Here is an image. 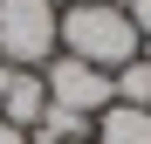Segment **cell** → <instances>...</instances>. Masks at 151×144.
<instances>
[{
	"instance_id": "obj_2",
	"label": "cell",
	"mask_w": 151,
	"mask_h": 144,
	"mask_svg": "<svg viewBox=\"0 0 151 144\" xmlns=\"http://www.w3.org/2000/svg\"><path fill=\"white\" fill-rule=\"evenodd\" d=\"M62 48V0H0V62L41 69Z\"/></svg>"
},
{
	"instance_id": "obj_7",
	"label": "cell",
	"mask_w": 151,
	"mask_h": 144,
	"mask_svg": "<svg viewBox=\"0 0 151 144\" xmlns=\"http://www.w3.org/2000/svg\"><path fill=\"white\" fill-rule=\"evenodd\" d=\"M110 103H137V110H151V62H144V55H131L124 69H110Z\"/></svg>"
},
{
	"instance_id": "obj_10",
	"label": "cell",
	"mask_w": 151,
	"mask_h": 144,
	"mask_svg": "<svg viewBox=\"0 0 151 144\" xmlns=\"http://www.w3.org/2000/svg\"><path fill=\"white\" fill-rule=\"evenodd\" d=\"M76 7H96V0H76Z\"/></svg>"
},
{
	"instance_id": "obj_3",
	"label": "cell",
	"mask_w": 151,
	"mask_h": 144,
	"mask_svg": "<svg viewBox=\"0 0 151 144\" xmlns=\"http://www.w3.org/2000/svg\"><path fill=\"white\" fill-rule=\"evenodd\" d=\"M41 82H48V103L83 110V117H96V110L110 103V76L89 69V62H76V55H48L41 62Z\"/></svg>"
},
{
	"instance_id": "obj_6",
	"label": "cell",
	"mask_w": 151,
	"mask_h": 144,
	"mask_svg": "<svg viewBox=\"0 0 151 144\" xmlns=\"http://www.w3.org/2000/svg\"><path fill=\"white\" fill-rule=\"evenodd\" d=\"M89 124H96V117H83V110H62V103H48V110L35 117L28 144H76V137H89Z\"/></svg>"
},
{
	"instance_id": "obj_11",
	"label": "cell",
	"mask_w": 151,
	"mask_h": 144,
	"mask_svg": "<svg viewBox=\"0 0 151 144\" xmlns=\"http://www.w3.org/2000/svg\"><path fill=\"white\" fill-rule=\"evenodd\" d=\"M76 144H89V137H76Z\"/></svg>"
},
{
	"instance_id": "obj_9",
	"label": "cell",
	"mask_w": 151,
	"mask_h": 144,
	"mask_svg": "<svg viewBox=\"0 0 151 144\" xmlns=\"http://www.w3.org/2000/svg\"><path fill=\"white\" fill-rule=\"evenodd\" d=\"M7 76H14V69H7V62H0V96H7Z\"/></svg>"
},
{
	"instance_id": "obj_1",
	"label": "cell",
	"mask_w": 151,
	"mask_h": 144,
	"mask_svg": "<svg viewBox=\"0 0 151 144\" xmlns=\"http://www.w3.org/2000/svg\"><path fill=\"white\" fill-rule=\"evenodd\" d=\"M55 55H76V62H89V69H124L137 55V28H131V14L117 7V0H96V7H76V0H62V48Z\"/></svg>"
},
{
	"instance_id": "obj_8",
	"label": "cell",
	"mask_w": 151,
	"mask_h": 144,
	"mask_svg": "<svg viewBox=\"0 0 151 144\" xmlns=\"http://www.w3.org/2000/svg\"><path fill=\"white\" fill-rule=\"evenodd\" d=\"M0 144H28V130H14L7 117H0Z\"/></svg>"
},
{
	"instance_id": "obj_5",
	"label": "cell",
	"mask_w": 151,
	"mask_h": 144,
	"mask_svg": "<svg viewBox=\"0 0 151 144\" xmlns=\"http://www.w3.org/2000/svg\"><path fill=\"white\" fill-rule=\"evenodd\" d=\"M89 144H151V110L137 103H103L89 124Z\"/></svg>"
},
{
	"instance_id": "obj_4",
	"label": "cell",
	"mask_w": 151,
	"mask_h": 144,
	"mask_svg": "<svg viewBox=\"0 0 151 144\" xmlns=\"http://www.w3.org/2000/svg\"><path fill=\"white\" fill-rule=\"evenodd\" d=\"M41 110H48V82H41V69H14V76H7V96H0V117H7L14 130H35Z\"/></svg>"
}]
</instances>
